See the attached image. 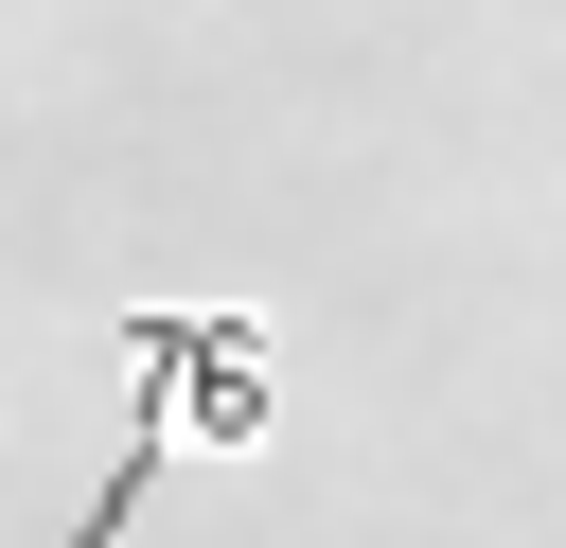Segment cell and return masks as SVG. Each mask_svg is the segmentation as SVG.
I'll return each mask as SVG.
<instances>
[{"label":"cell","mask_w":566,"mask_h":548,"mask_svg":"<svg viewBox=\"0 0 566 548\" xmlns=\"http://www.w3.org/2000/svg\"><path fill=\"white\" fill-rule=\"evenodd\" d=\"M124 371H142V424H124V460H106V495H88V530H71V548H106V530L159 495L177 424L265 442V336H248V318H124Z\"/></svg>","instance_id":"cell-1"}]
</instances>
